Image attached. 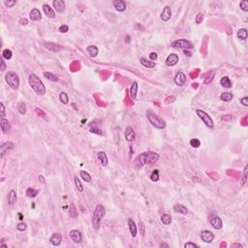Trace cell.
Segmentation results:
<instances>
[{
	"instance_id": "obj_16",
	"label": "cell",
	"mask_w": 248,
	"mask_h": 248,
	"mask_svg": "<svg viewBox=\"0 0 248 248\" xmlns=\"http://www.w3.org/2000/svg\"><path fill=\"white\" fill-rule=\"evenodd\" d=\"M50 242L54 246H59L61 244V242H62V236H61V235L58 233H54L53 235L50 236Z\"/></svg>"
},
{
	"instance_id": "obj_43",
	"label": "cell",
	"mask_w": 248,
	"mask_h": 248,
	"mask_svg": "<svg viewBox=\"0 0 248 248\" xmlns=\"http://www.w3.org/2000/svg\"><path fill=\"white\" fill-rule=\"evenodd\" d=\"M149 178H150V179H151L152 181H158L159 180V172H158V170H154Z\"/></svg>"
},
{
	"instance_id": "obj_52",
	"label": "cell",
	"mask_w": 248,
	"mask_h": 248,
	"mask_svg": "<svg viewBox=\"0 0 248 248\" xmlns=\"http://www.w3.org/2000/svg\"><path fill=\"white\" fill-rule=\"evenodd\" d=\"M240 103H242L244 107H248V97H242L240 99Z\"/></svg>"
},
{
	"instance_id": "obj_32",
	"label": "cell",
	"mask_w": 248,
	"mask_h": 248,
	"mask_svg": "<svg viewBox=\"0 0 248 248\" xmlns=\"http://www.w3.org/2000/svg\"><path fill=\"white\" fill-rule=\"evenodd\" d=\"M248 37V32L245 28H240L237 31V38L240 40H246Z\"/></svg>"
},
{
	"instance_id": "obj_26",
	"label": "cell",
	"mask_w": 248,
	"mask_h": 248,
	"mask_svg": "<svg viewBox=\"0 0 248 248\" xmlns=\"http://www.w3.org/2000/svg\"><path fill=\"white\" fill-rule=\"evenodd\" d=\"M138 83L137 81H134L133 83H132V86L130 87V95L132 97V99H136L137 98V94H138Z\"/></svg>"
},
{
	"instance_id": "obj_39",
	"label": "cell",
	"mask_w": 248,
	"mask_h": 248,
	"mask_svg": "<svg viewBox=\"0 0 248 248\" xmlns=\"http://www.w3.org/2000/svg\"><path fill=\"white\" fill-rule=\"evenodd\" d=\"M190 145L194 148H198V147H200V145H201V141L197 138L191 139V140H190Z\"/></svg>"
},
{
	"instance_id": "obj_27",
	"label": "cell",
	"mask_w": 248,
	"mask_h": 248,
	"mask_svg": "<svg viewBox=\"0 0 248 248\" xmlns=\"http://www.w3.org/2000/svg\"><path fill=\"white\" fill-rule=\"evenodd\" d=\"M98 159H99V161L101 162V164L103 166H107L108 163H109V159H108V156L107 154L105 153L104 151H100L98 152Z\"/></svg>"
},
{
	"instance_id": "obj_50",
	"label": "cell",
	"mask_w": 248,
	"mask_h": 248,
	"mask_svg": "<svg viewBox=\"0 0 248 248\" xmlns=\"http://www.w3.org/2000/svg\"><path fill=\"white\" fill-rule=\"evenodd\" d=\"M59 31L61 33H66L69 31V27H68V25H61L59 27Z\"/></svg>"
},
{
	"instance_id": "obj_21",
	"label": "cell",
	"mask_w": 248,
	"mask_h": 248,
	"mask_svg": "<svg viewBox=\"0 0 248 248\" xmlns=\"http://www.w3.org/2000/svg\"><path fill=\"white\" fill-rule=\"evenodd\" d=\"M0 125H1V130L3 133H9L10 130H11V124L10 122L6 119V118H1V122H0Z\"/></svg>"
},
{
	"instance_id": "obj_56",
	"label": "cell",
	"mask_w": 248,
	"mask_h": 248,
	"mask_svg": "<svg viewBox=\"0 0 248 248\" xmlns=\"http://www.w3.org/2000/svg\"><path fill=\"white\" fill-rule=\"evenodd\" d=\"M231 247H232V248H233V247H240V248H242V244L235 243V244H232V245H231Z\"/></svg>"
},
{
	"instance_id": "obj_25",
	"label": "cell",
	"mask_w": 248,
	"mask_h": 248,
	"mask_svg": "<svg viewBox=\"0 0 248 248\" xmlns=\"http://www.w3.org/2000/svg\"><path fill=\"white\" fill-rule=\"evenodd\" d=\"M17 202V192L16 190L12 189L11 191L9 192V195H8V203L10 206H13L15 205Z\"/></svg>"
},
{
	"instance_id": "obj_42",
	"label": "cell",
	"mask_w": 248,
	"mask_h": 248,
	"mask_svg": "<svg viewBox=\"0 0 248 248\" xmlns=\"http://www.w3.org/2000/svg\"><path fill=\"white\" fill-rule=\"evenodd\" d=\"M75 184H76L77 188H78V190H79V191L83 192V190H84L83 186V184H81V182L80 179L78 178V176H75Z\"/></svg>"
},
{
	"instance_id": "obj_11",
	"label": "cell",
	"mask_w": 248,
	"mask_h": 248,
	"mask_svg": "<svg viewBox=\"0 0 248 248\" xmlns=\"http://www.w3.org/2000/svg\"><path fill=\"white\" fill-rule=\"evenodd\" d=\"M125 139L127 140V142H133L136 139V132L134 130L133 127L128 126L125 129Z\"/></svg>"
},
{
	"instance_id": "obj_47",
	"label": "cell",
	"mask_w": 248,
	"mask_h": 248,
	"mask_svg": "<svg viewBox=\"0 0 248 248\" xmlns=\"http://www.w3.org/2000/svg\"><path fill=\"white\" fill-rule=\"evenodd\" d=\"M203 19V13H198V15L196 16V19H195L196 23H197V24H200V23H202Z\"/></svg>"
},
{
	"instance_id": "obj_38",
	"label": "cell",
	"mask_w": 248,
	"mask_h": 248,
	"mask_svg": "<svg viewBox=\"0 0 248 248\" xmlns=\"http://www.w3.org/2000/svg\"><path fill=\"white\" fill-rule=\"evenodd\" d=\"M12 55H13V53H12V50H11L5 49L4 50H3V52H2L3 58H5V59H7V60H10V59L12 58Z\"/></svg>"
},
{
	"instance_id": "obj_55",
	"label": "cell",
	"mask_w": 248,
	"mask_h": 248,
	"mask_svg": "<svg viewBox=\"0 0 248 248\" xmlns=\"http://www.w3.org/2000/svg\"><path fill=\"white\" fill-rule=\"evenodd\" d=\"M35 111H36V114H41L43 117L46 115V114H45V113H44V111H43L42 110H41V109H39V108H36V110H35Z\"/></svg>"
},
{
	"instance_id": "obj_10",
	"label": "cell",
	"mask_w": 248,
	"mask_h": 248,
	"mask_svg": "<svg viewBox=\"0 0 248 248\" xmlns=\"http://www.w3.org/2000/svg\"><path fill=\"white\" fill-rule=\"evenodd\" d=\"M70 239L75 243H80L83 239V236H81V233L79 230H72L70 231Z\"/></svg>"
},
{
	"instance_id": "obj_30",
	"label": "cell",
	"mask_w": 248,
	"mask_h": 248,
	"mask_svg": "<svg viewBox=\"0 0 248 248\" xmlns=\"http://www.w3.org/2000/svg\"><path fill=\"white\" fill-rule=\"evenodd\" d=\"M140 61H141L142 65L147 68H154L155 67V62H152L151 60H147V58H144V57H142Z\"/></svg>"
},
{
	"instance_id": "obj_19",
	"label": "cell",
	"mask_w": 248,
	"mask_h": 248,
	"mask_svg": "<svg viewBox=\"0 0 248 248\" xmlns=\"http://www.w3.org/2000/svg\"><path fill=\"white\" fill-rule=\"evenodd\" d=\"M43 11L47 18H50V19L55 18V12H54V10L52 8V7H50L47 4L43 5Z\"/></svg>"
},
{
	"instance_id": "obj_22",
	"label": "cell",
	"mask_w": 248,
	"mask_h": 248,
	"mask_svg": "<svg viewBox=\"0 0 248 248\" xmlns=\"http://www.w3.org/2000/svg\"><path fill=\"white\" fill-rule=\"evenodd\" d=\"M128 227H129V230H130V233H131V236L133 237L137 236V233H138V230H137V226H136V224L134 222L133 219H128Z\"/></svg>"
},
{
	"instance_id": "obj_5",
	"label": "cell",
	"mask_w": 248,
	"mask_h": 248,
	"mask_svg": "<svg viewBox=\"0 0 248 248\" xmlns=\"http://www.w3.org/2000/svg\"><path fill=\"white\" fill-rule=\"evenodd\" d=\"M6 83H8V86L14 90L19 89V75L16 72H8L5 76Z\"/></svg>"
},
{
	"instance_id": "obj_41",
	"label": "cell",
	"mask_w": 248,
	"mask_h": 248,
	"mask_svg": "<svg viewBox=\"0 0 248 248\" xmlns=\"http://www.w3.org/2000/svg\"><path fill=\"white\" fill-rule=\"evenodd\" d=\"M214 75H215L214 71H211V72H210L209 74L206 75V79H205V83L208 84V83H211L212 80H213V78H214Z\"/></svg>"
},
{
	"instance_id": "obj_4",
	"label": "cell",
	"mask_w": 248,
	"mask_h": 248,
	"mask_svg": "<svg viewBox=\"0 0 248 248\" xmlns=\"http://www.w3.org/2000/svg\"><path fill=\"white\" fill-rule=\"evenodd\" d=\"M147 119L149 121V123H150L152 126H154L155 128L157 129H164L166 127V122L165 120L161 118L160 116H158L157 114H155L154 113H152V111H148L147 113Z\"/></svg>"
},
{
	"instance_id": "obj_31",
	"label": "cell",
	"mask_w": 248,
	"mask_h": 248,
	"mask_svg": "<svg viewBox=\"0 0 248 248\" xmlns=\"http://www.w3.org/2000/svg\"><path fill=\"white\" fill-rule=\"evenodd\" d=\"M233 98H234V95L231 92H224L221 94V96H220V99H221L223 102H230L233 100Z\"/></svg>"
},
{
	"instance_id": "obj_13",
	"label": "cell",
	"mask_w": 248,
	"mask_h": 248,
	"mask_svg": "<svg viewBox=\"0 0 248 248\" xmlns=\"http://www.w3.org/2000/svg\"><path fill=\"white\" fill-rule=\"evenodd\" d=\"M113 5L115 8V10L118 12H124L126 10V2H124L123 0H114L113 2Z\"/></svg>"
},
{
	"instance_id": "obj_7",
	"label": "cell",
	"mask_w": 248,
	"mask_h": 248,
	"mask_svg": "<svg viewBox=\"0 0 248 248\" xmlns=\"http://www.w3.org/2000/svg\"><path fill=\"white\" fill-rule=\"evenodd\" d=\"M196 113H197V114H198V116L202 119V121L206 125V127H208L210 129H212L213 127H214V122H213L212 118L210 117L209 114H206L205 111L197 110Z\"/></svg>"
},
{
	"instance_id": "obj_35",
	"label": "cell",
	"mask_w": 248,
	"mask_h": 248,
	"mask_svg": "<svg viewBox=\"0 0 248 248\" xmlns=\"http://www.w3.org/2000/svg\"><path fill=\"white\" fill-rule=\"evenodd\" d=\"M18 111L20 114H26V105L25 103H23V102H19L18 103Z\"/></svg>"
},
{
	"instance_id": "obj_15",
	"label": "cell",
	"mask_w": 248,
	"mask_h": 248,
	"mask_svg": "<svg viewBox=\"0 0 248 248\" xmlns=\"http://www.w3.org/2000/svg\"><path fill=\"white\" fill-rule=\"evenodd\" d=\"M172 18V10L170 8L169 6H166L164 7V9H163V11L161 13V19L162 20H164V22H168Z\"/></svg>"
},
{
	"instance_id": "obj_12",
	"label": "cell",
	"mask_w": 248,
	"mask_h": 248,
	"mask_svg": "<svg viewBox=\"0 0 248 248\" xmlns=\"http://www.w3.org/2000/svg\"><path fill=\"white\" fill-rule=\"evenodd\" d=\"M175 83L176 86H183L184 84L186 83V76L184 73L182 72H178V74L175 75Z\"/></svg>"
},
{
	"instance_id": "obj_2",
	"label": "cell",
	"mask_w": 248,
	"mask_h": 248,
	"mask_svg": "<svg viewBox=\"0 0 248 248\" xmlns=\"http://www.w3.org/2000/svg\"><path fill=\"white\" fill-rule=\"evenodd\" d=\"M105 214H106V208H105V206L103 205H97L94 209V213L92 216V226L96 231L99 230L101 221L103 220Z\"/></svg>"
},
{
	"instance_id": "obj_36",
	"label": "cell",
	"mask_w": 248,
	"mask_h": 248,
	"mask_svg": "<svg viewBox=\"0 0 248 248\" xmlns=\"http://www.w3.org/2000/svg\"><path fill=\"white\" fill-rule=\"evenodd\" d=\"M80 175H81V178H83L84 181L89 182V181H91V179H92V178H91V175H90L89 174H88V173H87L86 171H81Z\"/></svg>"
},
{
	"instance_id": "obj_29",
	"label": "cell",
	"mask_w": 248,
	"mask_h": 248,
	"mask_svg": "<svg viewBox=\"0 0 248 248\" xmlns=\"http://www.w3.org/2000/svg\"><path fill=\"white\" fill-rule=\"evenodd\" d=\"M220 84L223 86V87H226V88H231L232 87V81L229 79V77H223L221 80H220Z\"/></svg>"
},
{
	"instance_id": "obj_53",
	"label": "cell",
	"mask_w": 248,
	"mask_h": 248,
	"mask_svg": "<svg viewBox=\"0 0 248 248\" xmlns=\"http://www.w3.org/2000/svg\"><path fill=\"white\" fill-rule=\"evenodd\" d=\"M0 110H1V118H4L5 117V107H4V104L1 103L0 104Z\"/></svg>"
},
{
	"instance_id": "obj_8",
	"label": "cell",
	"mask_w": 248,
	"mask_h": 248,
	"mask_svg": "<svg viewBox=\"0 0 248 248\" xmlns=\"http://www.w3.org/2000/svg\"><path fill=\"white\" fill-rule=\"evenodd\" d=\"M208 220H209V223L211 224V226L214 229H216V230L222 229L223 223H222L221 218H220L218 215L214 214V213H211V214H210L209 217H208Z\"/></svg>"
},
{
	"instance_id": "obj_3",
	"label": "cell",
	"mask_w": 248,
	"mask_h": 248,
	"mask_svg": "<svg viewBox=\"0 0 248 248\" xmlns=\"http://www.w3.org/2000/svg\"><path fill=\"white\" fill-rule=\"evenodd\" d=\"M159 159V154L156 153V152L153 151H148V152H144V153L141 154L137 159V163L138 165H140V167L144 166L145 164H153V163H156Z\"/></svg>"
},
{
	"instance_id": "obj_46",
	"label": "cell",
	"mask_w": 248,
	"mask_h": 248,
	"mask_svg": "<svg viewBox=\"0 0 248 248\" xmlns=\"http://www.w3.org/2000/svg\"><path fill=\"white\" fill-rule=\"evenodd\" d=\"M26 228H27V226H26V224L24 222H20L17 225V229H18L19 232H23V231L26 230Z\"/></svg>"
},
{
	"instance_id": "obj_14",
	"label": "cell",
	"mask_w": 248,
	"mask_h": 248,
	"mask_svg": "<svg viewBox=\"0 0 248 248\" xmlns=\"http://www.w3.org/2000/svg\"><path fill=\"white\" fill-rule=\"evenodd\" d=\"M53 8L57 13H63L65 10V2L62 0H54L52 2Z\"/></svg>"
},
{
	"instance_id": "obj_9",
	"label": "cell",
	"mask_w": 248,
	"mask_h": 248,
	"mask_svg": "<svg viewBox=\"0 0 248 248\" xmlns=\"http://www.w3.org/2000/svg\"><path fill=\"white\" fill-rule=\"evenodd\" d=\"M201 239L203 242L210 243V242H212L213 239H214V235H213L212 232H210V231L203 230L201 232Z\"/></svg>"
},
{
	"instance_id": "obj_57",
	"label": "cell",
	"mask_w": 248,
	"mask_h": 248,
	"mask_svg": "<svg viewBox=\"0 0 248 248\" xmlns=\"http://www.w3.org/2000/svg\"><path fill=\"white\" fill-rule=\"evenodd\" d=\"M19 22H20V24H22V25H25L26 23H27V20L26 19H20Z\"/></svg>"
},
{
	"instance_id": "obj_24",
	"label": "cell",
	"mask_w": 248,
	"mask_h": 248,
	"mask_svg": "<svg viewBox=\"0 0 248 248\" xmlns=\"http://www.w3.org/2000/svg\"><path fill=\"white\" fill-rule=\"evenodd\" d=\"M86 52H87L88 54H89V56H91V57H96L97 54H98V52H99V50H98V47H97L96 46L91 45V46H88V47H86Z\"/></svg>"
},
{
	"instance_id": "obj_20",
	"label": "cell",
	"mask_w": 248,
	"mask_h": 248,
	"mask_svg": "<svg viewBox=\"0 0 248 248\" xmlns=\"http://www.w3.org/2000/svg\"><path fill=\"white\" fill-rule=\"evenodd\" d=\"M29 18L32 22H38L41 19H42V16H41V12L38 9H32L29 13Z\"/></svg>"
},
{
	"instance_id": "obj_6",
	"label": "cell",
	"mask_w": 248,
	"mask_h": 248,
	"mask_svg": "<svg viewBox=\"0 0 248 248\" xmlns=\"http://www.w3.org/2000/svg\"><path fill=\"white\" fill-rule=\"evenodd\" d=\"M171 46L173 47H178V49H183V50H192L194 46H193V43L190 42V41L186 40V39H178L175 40L174 42H172Z\"/></svg>"
},
{
	"instance_id": "obj_49",
	"label": "cell",
	"mask_w": 248,
	"mask_h": 248,
	"mask_svg": "<svg viewBox=\"0 0 248 248\" xmlns=\"http://www.w3.org/2000/svg\"><path fill=\"white\" fill-rule=\"evenodd\" d=\"M184 247L185 248H198L199 247V245H197L196 243H194V242H186L185 244H184Z\"/></svg>"
},
{
	"instance_id": "obj_28",
	"label": "cell",
	"mask_w": 248,
	"mask_h": 248,
	"mask_svg": "<svg viewBox=\"0 0 248 248\" xmlns=\"http://www.w3.org/2000/svg\"><path fill=\"white\" fill-rule=\"evenodd\" d=\"M161 222L164 224V225H171L173 222V218L170 214H167V213H164V214L161 215Z\"/></svg>"
},
{
	"instance_id": "obj_58",
	"label": "cell",
	"mask_w": 248,
	"mask_h": 248,
	"mask_svg": "<svg viewBox=\"0 0 248 248\" xmlns=\"http://www.w3.org/2000/svg\"><path fill=\"white\" fill-rule=\"evenodd\" d=\"M22 218H23V217H22V214H19V219H20V220H22Z\"/></svg>"
},
{
	"instance_id": "obj_45",
	"label": "cell",
	"mask_w": 248,
	"mask_h": 248,
	"mask_svg": "<svg viewBox=\"0 0 248 248\" xmlns=\"http://www.w3.org/2000/svg\"><path fill=\"white\" fill-rule=\"evenodd\" d=\"M247 172H248V167L245 166V168L243 170V175H242V184L244 185L245 184V182L247 180Z\"/></svg>"
},
{
	"instance_id": "obj_1",
	"label": "cell",
	"mask_w": 248,
	"mask_h": 248,
	"mask_svg": "<svg viewBox=\"0 0 248 248\" xmlns=\"http://www.w3.org/2000/svg\"><path fill=\"white\" fill-rule=\"evenodd\" d=\"M28 81H29L30 86H31L33 91L36 94L41 95V96L45 95V93H46V86H45V84L43 83V81L39 79L37 75L30 74L29 77H28Z\"/></svg>"
},
{
	"instance_id": "obj_54",
	"label": "cell",
	"mask_w": 248,
	"mask_h": 248,
	"mask_svg": "<svg viewBox=\"0 0 248 248\" xmlns=\"http://www.w3.org/2000/svg\"><path fill=\"white\" fill-rule=\"evenodd\" d=\"M0 64H1V68H0V70L1 71H5L6 70V64L4 62V58H1V60H0Z\"/></svg>"
},
{
	"instance_id": "obj_44",
	"label": "cell",
	"mask_w": 248,
	"mask_h": 248,
	"mask_svg": "<svg viewBox=\"0 0 248 248\" xmlns=\"http://www.w3.org/2000/svg\"><path fill=\"white\" fill-rule=\"evenodd\" d=\"M239 7L243 12H248V1L247 0H242V1H240Z\"/></svg>"
},
{
	"instance_id": "obj_17",
	"label": "cell",
	"mask_w": 248,
	"mask_h": 248,
	"mask_svg": "<svg viewBox=\"0 0 248 248\" xmlns=\"http://www.w3.org/2000/svg\"><path fill=\"white\" fill-rule=\"evenodd\" d=\"M178 62V55L175 53H171L166 59V64L168 66H175Z\"/></svg>"
},
{
	"instance_id": "obj_23",
	"label": "cell",
	"mask_w": 248,
	"mask_h": 248,
	"mask_svg": "<svg viewBox=\"0 0 248 248\" xmlns=\"http://www.w3.org/2000/svg\"><path fill=\"white\" fill-rule=\"evenodd\" d=\"M174 211L175 213H180V214L186 215L188 213V209L184 206L180 205V203H176V205L174 206Z\"/></svg>"
},
{
	"instance_id": "obj_37",
	"label": "cell",
	"mask_w": 248,
	"mask_h": 248,
	"mask_svg": "<svg viewBox=\"0 0 248 248\" xmlns=\"http://www.w3.org/2000/svg\"><path fill=\"white\" fill-rule=\"evenodd\" d=\"M44 77L46 78V79L52 81H58V79H57L56 76H54L53 74L50 73V72H44Z\"/></svg>"
},
{
	"instance_id": "obj_18",
	"label": "cell",
	"mask_w": 248,
	"mask_h": 248,
	"mask_svg": "<svg viewBox=\"0 0 248 248\" xmlns=\"http://www.w3.org/2000/svg\"><path fill=\"white\" fill-rule=\"evenodd\" d=\"M14 148V144L12 142H5V144H3L1 145V147H0V155H1V157L5 155L6 152H8L9 150H11V149Z\"/></svg>"
},
{
	"instance_id": "obj_33",
	"label": "cell",
	"mask_w": 248,
	"mask_h": 248,
	"mask_svg": "<svg viewBox=\"0 0 248 248\" xmlns=\"http://www.w3.org/2000/svg\"><path fill=\"white\" fill-rule=\"evenodd\" d=\"M39 194V191L34 188H28L26 190V196L28 198H35V197Z\"/></svg>"
},
{
	"instance_id": "obj_51",
	"label": "cell",
	"mask_w": 248,
	"mask_h": 248,
	"mask_svg": "<svg viewBox=\"0 0 248 248\" xmlns=\"http://www.w3.org/2000/svg\"><path fill=\"white\" fill-rule=\"evenodd\" d=\"M157 57H158L157 53L154 52H152L149 53V58H150L151 61H155L156 59H157Z\"/></svg>"
},
{
	"instance_id": "obj_34",
	"label": "cell",
	"mask_w": 248,
	"mask_h": 248,
	"mask_svg": "<svg viewBox=\"0 0 248 248\" xmlns=\"http://www.w3.org/2000/svg\"><path fill=\"white\" fill-rule=\"evenodd\" d=\"M59 100H60L61 103L64 104V105L68 104V103H69V97H68V94L66 92H64V91L60 92V94H59Z\"/></svg>"
},
{
	"instance_id": "obj_48",
	"label": "cell",
	"mask_w": 248,
	"mask_h": 248,
	"mask_svg": "<svg viewBox=\"0 0 248 248\" xmlns=\"http://www.w3.org/2000/svg\"><path fill=\"white\" fill-rule=\"evenodd\" d=\"M17 1L16 0H13V1H4V4L6 7H8V8H12L13 6L16 5Z\"/></svg>"
},
{
	"instance_id": "obj_40",
	"label": "cell",
	"mask_w": 248,
	"mask_h": 248,
	"mask_svg": "<svg viewBox=\"0 0 248 248\" xmlns=\"http://www.w3.org/2000/svg\"><path fill=\"white\" fill-rule=\"evenodd\" d=\"M69 214H70L71 217H72V218H77V217H78V211H77V209H76V206H75V205H73V203L70 206Z\"/></svg>"
}]
</instances>
